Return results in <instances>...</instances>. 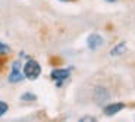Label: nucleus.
Wrapping results in <instances>:
<instances>
[{
  "instance_id": "f257e3e1",
  "label": "nucleus",
  "mask_w": 135,
  "mask_h": 122,
  "mask_svg": "<svg viewBox=\"0 0 135 122\" xmlns=\"http://www.w3.org/2000/svg\"><path fill=\"white\" fill-rule=\"evenodd\" d=\"M22 72H24L25 78L37 79L38 77H40V74H41V66H40V63H38L37 60L28 59V60L24 63V69H22Z\"/></svg>"
},
{
  "instance_id": "f03ea898",
  "label": "nucleus",
  "mask_w": 135,
  "mask_h": 122,
  "mask_svg": "<svg viewBox=\"0 0 135 122\" xmlns=\"http://www.w3.org/2000/svg\"><path fill=\"white\" fill-rule=\"evenodd\" d=\"M71 72L72 69L71 68H57V69H53L50 72V78L56 82L57 87H60L65 81H66L69 77H71Z\"/></svg>"
},
{
  "instance_id": "7ed1b4c3",
  "label": "nucleus",
  "mask_w": 135,
  "mask_h": 122,
  "mask_svg": "<svg viewBox=\"0 0 135 122\" xmlns=\"http://www.w3.org/2000/svg\"><path fill=\"white\" fill-rule=\"evenodd\" d=\"M24 72L21 71V63L19 60L13 62V65H12V71H10V75H9V82H12V84H15V82H21L22 79H24Z\"/></svg>"
},
{
  "instance_id": "20e7f679",
  "label": "nucleus",
  "mask_w": 135,
  "mask_h": 122,
  "mask_svg": "<svg viewBox=\"0 0 135 122\" xmlns=\"http://www.w3.org/2000/svg\"><path fill=\"white\" fill-rule=\"evenodd\" d=\"M103 44V37L100 34H90L87 38V46L88 49H91V50H95L98 49Z\"/></svg>"
},
{
  "instance_id": "39448f33",
  "label": "nucleus",
  "mask_w": 135,
  "mask_h": 122,
  "mask_svg": "<svg viewBox=\"0 0 135 122\" xmlns=\"http://www.w3.org/2000/svg\"><path fill=\"white\" fill-rule=\"evenodd\" d=\"M123 107H125V105H123V103H120V102L110 103V105H107L104 107V115L106 116H113V115H116V113L120 112Z\"/></svg>"
},
{
  "instance_id": "423d86ee",
  "label": "nucleus",
  "mask_w": 135,
  "mask_h": 122,
  "mask_svg": "<svg viewBox=\"0 0 135 122\" xmlns=\"http://www.w3.org/2000/svg\"><path fill=\"white\" fill-rule=\"evenodd\" d=\"M126 51V43L125 41H120L119 44H116L115 47L110 50V56H120Z\"/></svg>"
},
{
  "instance_id": "0eeeda50",
  "label": "nucleus",
  "mask_w": 135,
  "mask_h": 122,
  "mask_svg": "<svg viewBox=\"0 0 135 122\" xmlns=\"http://www.w3.org/2000/svg\"><path fill=\"white\" fill-rule=\"evenodd\" d=\"M95 98H97V102H98V103H101V102H104V100H107V98H109V93L106 91V88H103V87L95 88Z\"/></svg>"
},
{
  "instance_id": "6e6552de",
  "label": "nucleus",
  "mask_w": 135,
  "mask_h": 122,
  "mask_svg": "<svg viewBox=\"0 0 135 122\" xmlns=\"http://www.w3.org/2000/svg\"><path fill=\"white\" fill-rule=\"evenodd\" d=\"M21 100H24V102H34V100H37V96L32 94V93H24L21 96Z\"/></svg>"
},
{
  "instance_id": "1a4fd4ad",
  "label": "nucleus",
  "mask_w": 135,
  "mask_h": 122,
  "mask_svg": "<svg viewBox=\"0 0 135 122\" xmlns=\"http://www.w3.org/2000/svg\"><path fill=\"white\" fill-rule=\"evenodd\" d=\"M10 53V47L7 44H4L3 41H0V54H7Z\"/></svg>"
},
{
  "instance_id": "9d476101",
  "label": "nucleus",
  "mask_w": 135,
  "mask_h": 122,
  "mask_svg": "<svg viewBox=\"0 0 135 122\" xmlns=\"http://www.w3.org/2000/svg\"><path fill=\"white\" fill-rule=\"evenodd\" d=\"M7 110H9V106H7V103L0 100V116H3L4 113L7 112Z\"/></svg>"
},
{
  "instance_id": "9b49d317",
  "label": "nucleus",
  "mask_w": 135,
  "mask_h": 122,
  "mask_svg": "<svg viewBox=\"0 0 135 122\" xmlns=\"http://www.w3.org/2000/svg\"><path fill=\"white\" fill-rule=\"evenodd\" d=\"M79 121H81V122H85V121H91V122H94V121H95V118H94V116H82V118L79 119Z\"/></svg>"
},
{
  "instance_id": "f8f14e48",
  "label": "nucleus",
  "mask_w": 135,
  "mask_h": 122,
  "mask_svg": "<svg viewBox=\"0 0 135 122\" xmlns=\"http://www.w3.org/2000/svg\"><path fill=\"white\" fill-rule=\"evenodd\" d=\"M104 2H109V3H115V2H118V0H104Z\"/></svg>"
},
{
  "instance_id": "ddd939ff",
  "label": "nucleus",
  "mask_w": 135,
  "mask_h": 122,
  "mask_svg": "<svg viewBox=\"0 0 135 122\" xmlns=\"http://www.w3.org/2000/svg\"><path fill=\"white\" fill-rule=\"evenodd\" d=\"M59 2H71V0H59Z\"/></svg>"
}]
</instances>
